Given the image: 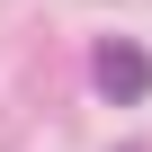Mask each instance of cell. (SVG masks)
<instances>
[{
	"label": "cell",
	"instance_id": "6da1fadb",
	"mask_svg": "<svg viewBox=\"0 0 152 152\" xmlns=\"http://www.w3.org/2000/svg\"><path fill=\"white\" fill-rule=\"evenodd\" d=\"M90 81H99V99L134 107V99L152 90V54H143L134 36H99V54H90Z\"/></svg>",
	"mask_w": 152,
	"mask_h": 152
}]
</instances>
